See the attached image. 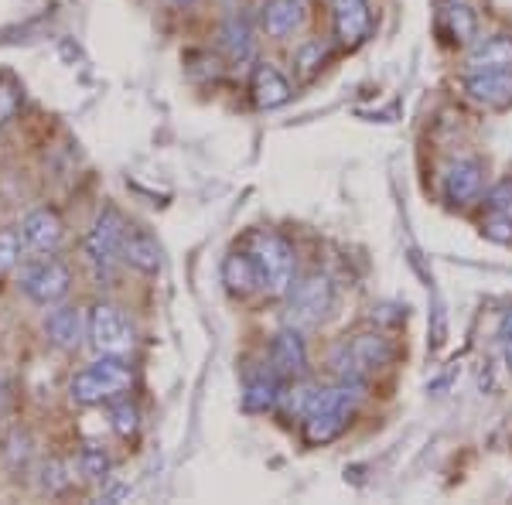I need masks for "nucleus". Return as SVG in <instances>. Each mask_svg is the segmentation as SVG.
<instances>
[{
    "mask_svg": "<svg viewBox=\"0 0 512 505\" xmlns=\"http://www.w3.org/2000/svg\"><path fill=\"white\" fill-rule=\"evenodd\" d=\"M270 372L277 379H301L308 372V349H304L301 328L287 325L270 342Z\"/></svg>",
    "mask_w": 512,
    "mask_h": 505,
    "instance_id": "nucleus-9",
    "label": "nucleus"
},
{
    "mask_svg": "<svg viewBox=\"0 0 512 505\" xmlns=\"http://www.w3.org/2000/svg\"><path fill=\"white\" fill-rule=\"evenodd\" d=\"M222 280H226V287L239 297L253 294L263 287L260 280V267H256V260L250 253H229L226 263H222Z\"/></svg>",
    "mask_w": 512,
    "mask_h": 505,
    "instance_id": "nucleus-18",
    "label": "nucleus"
},
{
    "mask_svg": "<svg viewBox=\"0 0 512 505\" xmlns=\"http://www.w3.org/2000/svg\"><path fill=\"white\" fill-rule=\"evenodd\" d=\"M4 407H7V389H4V383H0V413H4Z\"/></svg>",
    "mask_w": 512,
    "mask_h": 505,
    "instance_id": "nucleus-33",
    "label": "nucleus"
},
{
    "mask_svg": "<svg viewBox=\"0 0 512 505\" xmlns=\"http://www.w3.org/2000/svg\"><path fill=\"white\" fill-rule=\"evenodd\" d=\"M21 233H24V243H28L31 250L55 253L65 239V222L55 209H35V212L24 215Z\"/></svg>",
    "mask_w": 512,
    "mask_h": 505,
    "instance_id": "nucleus-13",
    "label": "nucleus"
},
{
    "mask_svg": "<svg viewBox=\"0 0 512 505\" xmlns=\"http://www.w3.org/2000/svg\"><path fill=\"white\" fill-rule=\"evenodd\" d=\"M465 93L475 103L489 106V110H506V106H512V69L472 72L465 79Z\"/></svg>",
    "mask_w": 512,
    "mask_h": 505,
    "instance_id": "nucleus-11",
    "label": "nucleus"
},
{
    "mask_svg": "<svg viewBox=\"0 0 512 505\" xmlns=\"http://www.w3.org/2000/svg\"><path fill=\"white\" fill-rule=\"evenodd\" d=\"M110 454L103 451L99 444H86L79 451V471L89 478V482H106L110 478Z\"/></svg>",
    "mask_w": 512,
    "mask_h": 505,
    "instance_id": "nucleus-24",
    "label": "nucleus"
},
{
    "mask_svg": "<svg viewBox=\"0 0 512 505\" xmlns=\"http://www.w3.org/2000/svg\"><path fill=\"white\" fill-rule=\"evenodd\" d=\"M468 65H472V72L512 69V35L482 38L472 52H468Z\"/></svg>",
    "mask_w": 512,
    "mask_h": 505,
    "instance_id": "nucleus-19",
    "label": "nucleus"
},
{
    "mask_svg": "<svg viewBox=\"0 0 512 505\" xmlns=\"http://www.w3.org/2000/svg\"><path fill=\"white\" fill-rule=\"evenodd\" d=\"M127 495H130V488H127V485H110V488H103L99 502H120V499H127Z\"/></svg>",
    "mask_w": 512,
    "mask_h": 505,
    "instance_id": "nucleus-32",
    "label": "nucleus"
},
{
    "mask_svg": "<svg viewBox=\"0 0 512 505\" xmlns=\"http://www.w3.org/2000/svg\"><path fill=\"white\" fill-rule=\"evenodd\" d=\"M325 45L321 41H308V45H301V52H297V59H294V65H297V76L301 79H311L315 72L321 69V62H325Z\"/></svg>",
    "mask_w": 512,
    "mask_h": 505,
    "instance_id": "nucleus-26",
    "label": "nucleus"
},
{
    "mask_svg": "<svg viewBox=\"0 0 512 505\" xmlns=\"http://www.w3.org/2000/svg\"><path fill=\"white\" fill-rule=\"evenodd\" d=\"M512 209V181H502L489 195V212H509Z\"/></svg>",
    "mask_w": 512,
    "mask_h": 505,
    "instance_id": "nucleus-30",
    "label": "nucleus"
},
{
    "mask_svg": "<svg viewBox=\"0 0 512 505\" xmlns=\"http://www.w3.org/2000/svg\"><path fill=\"white\" fill-rule=\"evenodd\" d=\"M69 287H72L69 267L59 260H52V256L31 263V267H24V273H21V291L28 294L35 304H45V308L59 304L62 297L69 294Z\"/></svg>",
    "mask_w": 512,
    "mask_h": 505,
    "instance_id": "nucleus-8",
    "label": "nucleus"
},
{
    "mask_svg": "<svg viewBox=\"0 0 512 505\" xmlns=\"http://www.w3.org/2000/svg\"><path fill=\"white\" fill-rule=\"evenodd\" d=\"M21 246H24V233H21V229H0V273L18 267Z\"/></svg>",
    "mask_w": 512,
    "mask_h": 505,
    "instance_id": "nucleus-25",
    "label": "nucleus"
},
{
    "mask_svg": "<svg viewBox=\"0 0 512 505\" xmlns=\"http://www.w3.org/2000/svg\"><path fill=\"white\" fill-rule=\"evenodd\" d=\"M24 103V86L14 72H0V127H7L21 113Z\"/></svg>",
    "mask_w": 512,
    "mask_h": 505,
    "instance_id": "nucleus-23",
    "label": "nucleus"
},
{
    "mask_svg": "<svg viewBox=\"0 0 512 505\" xmlns=\"http://www.w3.org/2000/svg\"><path fill=\"white\" fill-rule=\"evenodd\" d=\"M250 256L260 267V280H263V291L270 297H284L294 287V250L284 236L277 233H260L250 236Z\"/></svg>",
    "mask_w": 512,
    "mask_h": 505,
    "instance_id": "nucleus-4",
    "label": "nucleus"
},
{
    "mask_svg": "<svg viewBox=\"0 0 512 505\" xmlns=\"http://www.w3.org/2000/svg\"><path fill=\"white\" fill-rule=\"evenodd\" d=\"M175 4H192V0H175Z\"/></svg>",
    "mask_w": 512,
    "mask_h": 505,
    "instance_id": "nucleus-34",
    "label": "nucleus"
},
{
    "mask_svg": "<svg viewBox=\"0 0 512 505\" xmlns=\"http://www.w3.org/2000/svg\"><path fill=\"white\" fill-rule=\"evenodd\" d=\"M65 468L62 461H48L45 468H41V488H48V492H62L65 485H69V475H65Z\"/></svg>",
    "mask_w": 512,
    "mask_h": 505,
    "instance_id": "nucleus-29",
    "label": "nucleus"
},
{
    "mask_svg": "<svg viewBox=\"0 0 512 505\" xmlns=\"http://www.w3.org/2000/svg\"><path fill=\"white\" fill-rule=\"evenodd\" d=\"M308 18V0H267L260 11V24L270 38H287Z\"/></svg>",
    "mask_w": 512,
    "mask_h": 505,
    "instance_id": "nucleus-16",
    "label": "nucleus"
},
{
    "mask_svg": "<svg viewBox=\"0 0 512 505\" xmlns=\"http://www.w3.org/2000/svg\"><path fill=\"white\" fill-rule=\"evenodd\" d=\"M134 386V369L123 362V355H99L93 366L76 372L69 383V396L82 407H96V403H110L120 393Z\"/></svg>",
    "mask_w": 512,
    "mask_h": 505,
    "instance_id": "nucleus-2",
    "label": "nucleus"
},
{
    "mask_svg": "<svg viewBox=\"0 0 512 505\" xmlns=\"http://www.w3.org/2000/svg\"><path fill=\"white\" fill-rule=\"evenodd\" d=\"M113 430H117L120 437H130V434H137V427H140V413H137V407L134 403H117V407H113Z\"/></svg>",
    "mask_w": 512,
    "mask_h": 505,
    "instance_id": "nucleus-27",
    "label": "nucleus"
},
{
    "mask_svg": "<svg viewBox=\"0 0 512 505\" xmlns=\"http://www.w3.org/2000/svg\"><path fill=\"white\" fill-rule=\"evenodd\" d=\"M485 236L495 239V243H512V215L509 212H489L482 222Z\"/></svg>",
    "mask_w": 512,
    "mask_h": 505,
    "instance_id": "nucleus-28",
    "label": "nucleus"
},
{
    "mask_svg": "<svg viewBox=\"0 0 512 505\" xmlns=\"http://www.w3.org/2000/svg\"><path fill=\"white\" fill-rule=\"evenodd\" d=\"M222 48H226L233 62L253 59V28L243 14H233V18L222 24Z\"/></svg>",
    "mask_w": 512,
    "mask_h": 505,
    "instance_id": "nucleus-20",
    "label": "nucleus"
},
{
    "mask_svg": "<svg viewBox=\"0 0 512 505\" xmlns=\"http://www.w3.org/2000/svg\"><path fill=\"white\" fill-rule=\"evenodd\" d=\"M123 236H127V222H123V215L113 205H106L86 236V260L93 267L96 280H110V273L123 253Z\"/></svg>",
    "mask_w": 512,
    "mask_h": 505,
    "instance_id": "nucleus-5",
    "label": "nucleus"
},
{
    "mask_svg": "<svg viewBox=\"0 0 512 505\" xmlns=\"http://www.w3.org/2000/svg\"><path fill=\"white\" fill-rule=\"evenodd\" d=\"M485 188V164L478 157H465L454 161L444 175V198L451 205H472Z\"/></svg>",
    "mask_w": 512,
    "mask_h": 505,
    "instance_id": "nucleus-10",
    "label": "nucleus"
},
{
    "mask_svg": "<svg viewBox=\"0 0 512 505\" xmlns=\"http://www.w3.org/2000/svg\"><path fill=\"white\" fill-rule=\"evenodd\" d=\"M45 335L52 338V345H59V349L76 352L82 345V338H89V325H86V318H82L79 308H69V304H65V308L48 311Z\"/></svg>",
    "mask_w": 512,
    "mask_h": 505,
    "instance_id": "nucleus-15",
    "label": "nucleus"
},
{
    "mask_svg": "<svg viewBox=\"0 0 512 505\" xmlns=\"http://www.w3.org/2000/svg\"><path fill=\"white\" fill-rule=\"evenodd\" d=\"M332 280L325 273H311L301 277L287 291V325L291 328H311L318 321H325V314L332 311Z\"/></svg>",
    "mask_w": 512,
    "mask_h": 505,
    "instance_id": "nucleus-6",
    "label": "nucleus"
},
{
    "mask_svg": "<svg viewBox=\"0 0 512 505\" xmlns=\"http://www.w3.org/2000/svg\"><path fill=\"white\" fill-rule=\"evenodd\" d=\"M444 24H448L451 38L461 41V45L478 38V14L468 0H448L444 4Z\"/></svg>",
    "mask_w": 512,
    "mask_h": 505,
    "instance_id": "nucleus-21",
    "label": "nucleus"
},
{
    "mask_svg": "<svg viewBox=\"0 0 512 505\" xmlns=\"http://www.w3.org/2000/svg\"><path fill=\"white\" fill-rule=\"evenodd\" d=\"M366 383H352V379H338L335 386L315 389L304 407V441L308 444H328L349 427L355 403L362 400Z\"/></svg>",
    "mask_w": 512,
    "mask_h": 505,
    "instance_id": "nucleus-1",
    "label": "nucleus"
},
{
    "mask_svg": "<svg viewBox=\"0 0 512 505\" xmlns=\"http://www.w3.org/2000/svg\"><path fill=\"white\" fill-rule=\"evenodd\" d=\"M120 256L134 270L147 273V277H154V273L164 267L161 243L151 233H144V229H127V236H123V253Z\"/></svg>",
    "mask_w": 512,
    "mask_h": 505,
    "instance_id": "nucleus-17",
    "label": "nucleus"
},
{
    "mask_svg": "<svg viewBox=\"0 0 512 505\" xmlns=\"http://www.w3.org/2000/svg\"><path fill=\"white\" fill-rule=\"evenodd\" d=\"M335 35L342 45H362L373 28V11L369 0H332Z\"/></svg>",
    "mask_w": 512,
    "mask_h": 505,
    "instance_id": "nucleus-12",
    "label": "nucleus"
},
{
    "mask_svg": "<svg viewBox=\"0 0 512 505\" xmlns=\"http://www.w3.org/2000/svg\"><path fill=\"white\" fill-rule=\"evenodd\" d=\"M86 325H89V342H93V349L99 355H123L134 345V328H130V321L123 318L120 308H113V304H106V301L93 304Z\"/></svg>",
    "mask_w": 512,
    "mask_h": 505,
    "instance_id": "nucleus-7",
    "label": "nucleus"
},
{
    "mask_svg": "<svg viewBox=\"0 0 512 505\" xmlns=\"http://www.w3.org/2000/svg\"><path fill=\"white\" fill-rule=\"evenodd\" d=\"M250 89H253V103L260 110H277V106H284L291 99V82L270 62H256Z\"/></svg>",
    "mask_w": 512,
    "mask_h": 505,
    "instance_id": "nucleus-14",
    "label": "nucleus"
},
{
    "mask_svg": "<svg viewBox=\"0 0 512 505\" xmlns=\"http://www.w3.org/2000/svg\"><path fill=\"white\" fill-rule=\"evenodd\" d=\"M393 342L379 331H366V335H355L352 342L338 345V352L332 355V366L338 379H352V383H366L373 372L393 362Z\"/></svg>",
    "mask_w": 512,
    "mask_h": 505,
    "instance_id": "nucleus-3",
    "label": "nucleus"
},
{
    "mask_svg": "<svg viewBox=\"0 0 512 505\" xmlns=\"http://www.w3.org/2000/svg\"><path fill=\"white\" fill-rule=\"evenodd\" d=\"M499 338H502V352H506V366H509V372H512V311L502 314Z\"/></svg>",
    "mask_w": 512,
    "mask_h": 505,
    "instance_id": "nucleus-31",
    "label": "nucleus"
},
{
    "mask_svg": "<svg viewBox=\"0 0 512 505\" xmlns=\"http://www.w3.org/2000/svg\"><path fill=\"white\" fill-rule=\"evenodd\" d=\"M280 400V386H277V376L270 372V376H256L250 386H246L243 393V407L260 413V410H270L274 403Z\"/></svg>",
    "mask_w": 512,
    "mask_h": 505,
    "instance_id": "nucleus-22",
    "label": "nucleus"
}]
</instances>
